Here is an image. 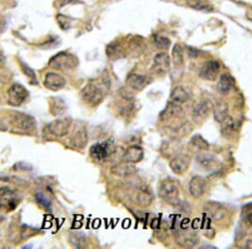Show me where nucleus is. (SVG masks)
<instances>
[{
    "label": "nucleus",
    "instance_id": "obj_1",
    "mask_svg": "<svg viewBox=\"0 0 252 249\" xmlns=\"http://www.w3.org/2000/svg\"><path fill=\"white\" fill-rule=\"evenodd\" d=\"M110 88V81L107 76H102L90 81L82 90L83 100L93 107L103 102Z\"/></svg>",
    "mask_w": 252,
    "mask_h": 249
},
{
    "label": "nucleus",
    "instance_id": "obj_22",
    "mask_svg": "<svg viewBox=\"0 0 252 249\" xmlns=\"http://www.w3.org/2000/svg\"><path fill=\"white\" fill-rule=\"evenodd\" d=\"M144 157L143 149L138 145H133L126 149L124 155V161L129 163H138L142 161Z\"/></svg>",
    "mask_w": 252,
    "mask_h": 249
},
{
    "label": "nucleus",
    "instance_id": "obj_6",
    "mask_svg": "<svg viewBox=\"0 0 252 249\" xmlns=\"http://www.w3.org/2000/svg\"><path fill=\"white\" fill-rule=\"evenodd\" d=\"M72 119L71 117L59 118L49 123L46 129L50 134L57 137H63L67 135L72 126Z\"/></svg>",
    "mask_w": 252,
    "mask_h": 249
},
{
    "label": "nucleus",
    "instance_id": "obj_9",
    "mask_svg": "<svg viewBox=\"0 0 252 249\" xmlns=\"http://www.w3.org/2000/svg\"><path fill=\"white\" fill-rule=\"evenodd\" d=\"M71 143L76 149H83L88 143V132L86 127L82 123L75 125L71 135Z\"/></svg>",
    "mask_w": 252,
    "mask_h": 249
},
{
    "label": "nucleus",
    "instance_id": "obj_36",
    "mask_svg": "<svg viewBox=\"0 0 252 249\" xmlns=\"http://www.w3.org/2000/svg\"><path fill=\"white\" fill-rule=\"evenodd\" d=\"M58 24L60 25L61 28L63 29H67L70 27V20L64 15H59L58 16Z\"/></svg>",
    "mask_w": 252,
    "mask_h": 249
},
{
    "label": "nucleus",
    "instance_id": "obj_18",
    "mask_svg": "<svg viewBox=\"0 0 252 249\" xmlns=\"http://www.w3.org/2000/svg\"><path fill=\"white\" fill-rule=\"evenodd\" d=\"M111 173L120 177H128L135 175L136 173V168L134 164L124 161L113 166L111 168Z\"/></svg>",
    "mask_w": 252,
    "mask_h": 249
},
{
    "label": "nucleus",
    "instance_id": "obj_15",
    "mask_svg": "<svg viewBox=\"0 0 252 249\" xmlns=\"http://www.w3.org/2000/svg\"><path fill=\"white\" fill-rule=\"evenodd\" d=\"M241 227L240 235L242 237L247 235V233L252 232V205H247L243 207L241 212V221L240 223Z\"/></svg>",
    "mask_w": 252,
    "mask_h": 249
},
{
    "label": "nucleus",
    "instance_id": "obj_23",
    "mask_svg": "<svg viewBox=\"0 0 252 249\" xmlns=\"http://www.w3.org/2000/svg\"><path fill=\"white\" fill-rule=\"evenodd\" d=\"M213 113L215 120L218 123H222L225 120L227 117H229V108L228 104L223 101H220L214 104L213 108Z\"/></svg>",
    "mask_w": 252,
    "mask_h": 249
},
{
    "label": "nucleus",
    "instance_id": "obj_24",
    "mask_svg": "<svg viewBox=\"0 0 252 249\" xmlns=\"http://www.w3.org/2000/svg\"><path fill=\"white\" fill-rule=\"evenodd\" d=\"M235 85V79L229 74H223L219 81L217 88L222 94L229 93Z\"/></svg>",
    "mask_w": 252,
    "mask_h": 249
},
{
    "label": "nucleus",
    "instance_id": "obj_26",
    "mask_svg": "<svg viewBox=\"0 0 252 249\" xmlns=\"http://www.w3.org/2000/svg\"><path fill=\"white\" fill-rule=\"evenodd\" d=\"M207 211L215 221H220L226 216V211L218 203H210L207 206Z\"/></svg>",
    "mask_w": 252,
    "mask_h": 249
},
{
    "label": "nucleus",
    "instance_id": "obj_13",
    "mask_svg": "<svg viewBox=\"0 0 252 249\" xmlns=\"http://www.w3.org/2000/svg\"><path fill=\"white\" fill-rule=\"evenodd\" d=\"M220 71V64L217 60H209L202 66L199 76L205 80L215 81Z\"/></svg>",
    "mask_w": 252,
    "mask_h": 249
},
{
    "label": "nucleus",
    "instance_id": "obj_3",
    "mask_svg": "<svg viewBox=\"0 0 252 249\" xmlns=\"http://www.w3.org/2000/svg\"><path fill=\"white\" fill-rule=\"evenodd\" d=\"M78 59L73 55L68 54L66 52H61L51 59L49 66L63 72H68L74 69L78 66Z\"/></svg>",
    "mask_w": 252,
    "mask_h": 249
},
{
    "label": "nucleus",
    "instance_id": "obj_34",
    "mask_svg": "<svg viewBox=\"0 0 252 249\" xmlns=\"http://www.w3.org/2000/svg\"><path fill=\"white\" fill-rule=\"evenodd\" d=\"M223 127H222V132L223 135H229L230 133L232 132L234 129V123H233V119L230 117H227L225 120L222 122Z\"/></svg>",
    "mask_w": 252,
    "mask_h": 249
},
{
    "label": "nucleus",
    "instance_id": "obj_8",
    "mask_svg": "<svg viewBox=\"0 0 252 249\" xmlns=\"http://www.w3.org/2000/svg\"><path fill=\"white\" fill-rule=\"evenodd\" d=\"M131 200L136 206L146 208L151 206L153 201V195L152 192L146 186L138 187L133 192Z\"/></svg>",
    "mask_w": 252,
    "mask_h": 249
},
{
    "label": "nucleus",
    "instance_id": "obj_29",
    "mask_svg": "<svg viewBox=\"0 0 252 249\" xmlns=\"http://www.w3.org/2000/svg\"><path fill=\"white\" fill-rule=\"evenodd\" d=\"M172 61L176 67H181L184 65V51L179 45H175L172 49Z\"/></svg>",
    "mask_w": 252,
    "mask_h": 249
},
{
    "label": "nucleus",
    "instance_id": "obj_17",
    "mask_svg": "<svg viewBox=\"0 0 252 249\" xmlns=\"http://www.w3.org/2000/svg\"><path fill=\"white\" fill-rule=\"evenodd\" d=\"M170 57L166 53H158L154 58V63L152 66V70L153 72L157 73V74H165L166 72L169 71L170 64Z\"/></svg>",
    "mask_w": 252,
    "mask_h": 249
},
{
    "label": "nucleus",
    "instance_id": "obj_31",
    "mask_svg": "<svg viewBox=\"0 0 252 249\" xmlns=\"http://www.w3.org/2000/svg\"><path fill=\"white\" fill-rule=\"evenodd\" d=\"M192 144L200 150L206 151L209 148V143L200 135H195L191 139Z\"/></svg>",
    "mask_w": 252,
    "mask_h": 249
},
{
    "label": "nucleus",
    "instance_id": "obj_4",
    "mask_svg": "<svg viewBox=\"0 0 252 249\" xmlns=\"http://www.w3.org/2000/svg\"><path fill=\"white\" fill-rule=\"evenodd\" d=\"M20 202L17 192L9 187L0 188V210L3 212H12L17 208Z\"/></svg>",
    "mask_w": 252,
    "mask_h": 249
},
{
    "label": "nucleus",
    "instance_id": "obj_7",
    "mask_svg": "<svg viewBox=\"0 0 252 249\" xmlns=\"http://www.w3.org/2000/svg\"><path fill=\"white\" fill-rule=\"evenodd\" d=\"M29 92L20 84H14L8 91V102L12 106H20L26 102Z\"/></svg>",
    "mask_w": 252,
    "mask_h": 249
},
{
    "label": "nucleus",
    "instance_id": "obj_20",
    "mask_svg": "<svg viewBox=\"0 0 252 249\" xmlns=\"http://www.w3.org/2000/svg\"><path fill=\"white\" fill-rule=\"evenodd\" d=\"M206 188V181L201 176H194L189 182V192L192 197L199 198L204 195Z\"/></svg>",
    "mask_w": 252,
    "mask_h": 249
},
{
    "label": "nucleus",
    "instance_id": "obj_2",
    "mask_svg": "<svg viewBox=\"0 0 252 249\" xmlns=\"http://www.w3.org/2000/svg\"><path fill=\"white\" fill-rule=\"evenodd\" d=\"M180 192V184L172 178H166L161 181L158 187V195L167 203L176 205L178 203Z\"/></svg>",
    "mask_w": 252,
    "mask_h": 249
},
{
    "label": "nucleus",
    "instance_id": "obj_25",
    "mask_svg": "<svg viewBox=\"0 0 252 249\" xmlns=\"http://www.w3.org/2000/svg\"><path fill=\"white\" fill-rule=\"evenodd\" d=\"M186 3L190 8L198 11L207 13L214 11V6L207 0H186Z\"/></svg>",
    "mask_w": 252,
    "mask_h": 249
},
{
    "label": "nucleus",
    "instance_id": "obj_19",
    "mask_svg": "<svg viewBox=\"0 0 252 249\" xmlns=\"http://www.w3.org/2000/svg\"><path fill=\"white\" fill-rule=\"evenodd\" d=\"M184 115V109L178 103H168L166 109L160 113V119L162 121H169L174 118L182 117Z\"/></svg>",
    "mask_w": 252,
    "mask_h": 249
},
{
    "label": "nucleus",
    "instance_id": "obj_21",
    "mask_svg": "<svg viewBox=\"0 0 252 249\" xmlns=\"http://www.w3.org/2000/svg\"><path fill=\"white\" fill-rule=\"evenodd\" d=\"M150 80L146 76L139 74L129 75L127 80L126 84L127 86H129L130 88L135 91H141L149 84Z\"/></svg>",
    "mask_w": 252,
    "mask_h": 249
},
{
    "label": "nucleus",
    "instance_id": "obj_33",
    "mask_svg": "<svg viewBox=\"0 0 252 249\" xmlns=\"http://www.w3.org/2000/svg\"><path fill=\"white\" fill-rule=\"evenodd\" d=\"M155 45L158 49H168L171 46V40L165 36H158L155 38Z\"/></svg>",
    "mask_w": 252,
    "mask_h": 249
},
{
    "label": "nucleus",
    "instance_id": "obj_11",
    "mask_svg": "<svg viewBox=\"0 0 252 249\" xmlns=\"http://www.w3.org/2000/svg\"><path fill=\"white\" fill-rule=\"evenodd\" d=\"M12 123L19 129H22L26 132H33L35 129V121L30 115L16 112V114L13 116Z\"/></svg>",
    "mask_w": 252,
    "mask_h": 249
},
{
    "label": "nucleus",
    "instance_id": "obj_38",
    "mask_svg": "<svg viewBox=\"0 0 252 249\" xmlns=\"http://www.w3.org/2000/svg\"><path fill=\"white\" fill-rule=\"evenodd\" d=\"M200 52H198V50L194 49V48H190L189 49V55L192 57H196L199 55Z\"/></svg>",
    "mask_w": 252,
    "mask_h": 249
},
{
    "label": "nucleus",
    "instance_id": "obj_40",
    "mask_svg": "<svg viewBox=\"0 0 252 249\" xmlns=\"http://www.w3.org/2000/svg\"><path fill=\"white\" fill-rule=\"evenodd\" d=\"M3 28V20L0 19V32L2 30V29Z\"/></svg>",
    "mask_w": 252,
    "mask_h": 249
},
{
    "label": "nucleus",
    "instance_id": "obj_35",
    "mask_svg": "<svg viewBox=\"0 0 252 249\" xmlns=\"http://www.w3.org/2000/svg\"><path fill=\"white\" fill-rule=\"evenodd\" d=\"M36 197V200L38 201V203H40L41 206L45 207V209H50L51 208V201L49 200L48 198L46 197L44 195V194L41 193H38L35 195Z\"/></svg>",
    "mask_w": 252,
    "mask_h": 249
},
{
    "label": "nucleus",
    "instance_id": "obj_32",
    "mask_svg": "<svg viewBox=\"0 0 252 249\" xmlns=\"http://www.w3.org/2000/svg\"><path fill=\"white\" fill-rule=\"evenodd\" d=\"M72 244L77 248H85L86 247V238L83 236V234H78V233H75L72 235Z\"/></svg>",
    "mask_w": 252,
    "mask_h": 249
},
{
    "label": "nucleus",
    "instance_id": "obj_41",
    "mask_svg": "<svg viewBox=\"0 0 252 249\" xmlns=\"http://www.w3.org/2000/svg\"><path fill=\"white\" fill-rule=\"evenodd\" d=\"M3 55H2V53L0 52V64H3Z\"/></svg>",
    "mask_w": 252,
    "mask_h": 249
},
{
    "label": "nucleus",
    "instance_id": "obj_27",
    "mask_svg": "<svg viewBox=\"0 0 252 249\" xmlns=\"http://www.w3.org/2000/svg\"><path fill=\"white\" fill-rule=\"evenodd\" d=\"M170 98L172 103L180 104V103H185L189 99V94L184 87L178 86L172 91Z\"/></svg>",
    "mask_w": 252,
    "mask_h": 249
},
{
    "label": "nucleus",
    "instance_id": "obj_39",
    "mask_svg": "<svg viewBox=\"0 0 252 249\" xmlns=\"http://www.w3.org/2000/svg\"><path fill=\"white\" fill-rule=\"evenodd\" d=\"M246 247L248 249H252V240L248 241L247 244H246Z\"/></svg>",
    "mask_w": 252,
    "mask_h": 249
},
{
    "label": "nucleus",
    "instance_id": "obj_30",
    "mask_svg": "<svg viewBox=\"0 0 252 249\" xmlns=\"http://www.w3.org/2000/svg\"><path fill=\"white\" fill-rule=\"evenodd\" d=\"M51 109H52V112L53 114L62 115L66 111V104L60 98H53Z\"/></svg>",
    "mask_w": 252,
    "mask_h": 249
},
{
    "label": "nucleus",
    "instance_id": "obj_10",
    "mask_svg": "<svg viewBox=\"0 0 252 249\" xmlns=\"http://www.w3.org/2000/svg\"><path fill=\"white\" fill-rule=\"evenodd\" d=\"M175 239L177 244L184 249H192L198 244V235L192 231L183 230L179 231L175 234Z\"/></svg>",
    "mask_w": 252,
    "mask_h": 249
},
{
    "label": "nucleus",
    "instance_id": "obj_5",
    "mask_svg": "<svg viewBox=\"0 0 252 249\" xmlns=\"http://www.w3.org/2000/svg\"><path fill=\"white\" fill-rule=\"evenodd\" d=\"M115 151L114 143L106 141L102 143H97L94 144L90 149V155L93 159L97 162H103Z\"/></svg>",
    "mask_w": 252,
    "mask_h": 249
},
{
    "label": "nucleus",
    "instance_id": "obj_37",
    "mask_svg": "<svg viewBox=\"0 0 252 249\" xmlns=\"http://www.w3.org/2000/svg\"><path fill=\"white\" fill-rule=\"evenodd\" d=\"M22 69H23L25 74H26V76H28V77H29V78H31L32 81H36V78H35V74H34V72L33 70H32V69L30 68V67H28V66H26V65H24Z\"/></svg>",
    "mask_w": 252,
    "mask_h": 249
},
{
    "label": "nucleus",
    "instance_id": "obj_16",
    "mask_svg": "<svg viewBox=\"0 0 252 249\" xmlns=\"http://www.w3.org/2000/svg\"><path fill=\"white\" fill-rule=\"evenodd\" d=\"M66 85V80L63 76L55 73V72H49L46 76L44 81V86L51 91H59L63 88V86Z\"/></svg>",
    "mask_w": 252,
    "mask_h": 249
},
{
    "label": "nucleus",
    "instance_id": "obj_12",
    "mask_svg": "<svg viewBox=\"0 0 252 249\" xmlns=\"http://www.w3.org/2000/svg\"><path fill=\"white\" fill-rule=\"evenodd\" d=\"M191 163V158L189 155L180 154L176 155L170 162V168L177 175H183L189 169Z\"/></svg>",
    "mask_w": 252,
    "mask_h": 249
},
{
    "label": "nucleus",
    "instance_id": "obj_14",
    "mask_svg": "<svg viewBox=\"0 0 252 249\" xmlns=\"http://www.w3.org/2000/svg\"><path fill=\"white\" fill-rule=\"evenodd\" d=\"M214 104L209 100H204L195 107L192 112V117L196 123L204 122L212 111Z\"/></svg>",
    "mask_w": 252,
    "mask_h": 249
},
{
    "label": "nucleus",
    "instance_id": "obj_28",
    "mask_svg": "<svg viewBox=\"0 0 252 249\" xmlns=\"http://www.w3.org/2000/svg\"><path fill=\"white\" fill-rule=\"evenodd\" d=\"M215 156L210 153H202L197 156V161L206 169H210L215 165Z\"/></svg>",
    "mask_w": 252,
    "mask_h": 249
}]
</instances>
